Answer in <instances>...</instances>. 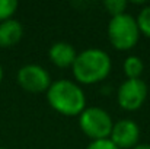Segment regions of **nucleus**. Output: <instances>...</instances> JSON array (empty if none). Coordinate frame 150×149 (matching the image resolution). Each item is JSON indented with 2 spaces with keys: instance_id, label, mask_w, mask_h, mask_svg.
Here are the masks:
<instances>
[{
  "instance_id": "obj_1",
  "label": "nucleus",
  "mask_w": 150,
  "mask_h": 149,
  "mask_svg": "<svg viewBox=\"0 0 150 149\" xmlns=\"http://www.w3.org/2000/svg\"><path fill=\"white\" fill-rule=\"evenodd\" d=\"M112 69L111 56L102 48L91 47L80 53L71 66L74 82L82 85H95L105 81Z\"/></svg>"
},
{
  "instance_id": "obj_2",
  "label": "nucleus",
  "mask_w": 150,
  "mask_h": 149,
  "mask_svg": "<svg viewBox=\"0 0 150 149\" xmlns=\"http://www.w3.org/2000/svg\"><path fill=\"white\" fill-rule=\"evenodd\" d=\"M45 95L48 105L61 115L79 117L86 108V95L83 88L70 79L52 81Z\"/></svg>"
},
{
  "instance_id": "obj_3",
  "label": "nucleus",
  "mask_w": 150,
  "mask_h": 149,
  "mask_svg": "<svg viewBox=\"0 0 150 149\" xmlns=\"http://www.w3.org/2000/svg\"><path fill=\"white\" fill-rule=\"evenodd\" d=\"M106 34L109 44L118 51H128L134 48L142 37L136 18L127 12L109 19Z\"/></svg>"
},
{
  "instance_id": "obj_4",
  "label": "nucleus",
  "mask_w": 150,
  "mask_h": 149,
  "mask_svg": "<svg viewBox=\"0 0 150 149\" xmlns=\"http://www.w3.org/2000/svg\"><path fill=\"white\" fill-rule=\"evenodd\" d=\"M114 121L111 114L100 107H86L79 115L80 130L92 140L108 139L112 130Z\"/></svg>"
},
{
  "instance_id": "obj_5",
  "label": "nucleus",
  "mask_w": 150,
  "mask_h": 149,
  "mask_svg": "<svg viewBox=\"0 0 150 149\" xmlns=\"http://www.w3.org/2000/svg\"><path fill=\"white\" fill-rule=\"evenodd\" d=\"M16 82L23 91L29 94L47 92L50 85L52 83L48 70L41 64H35V63L22 66L16 73Z\"/></svg>"
},
{
  "instance_id": "obj_6",
  "label": "nucleus",
  "mask_w": 150,
  "mask_h": 149,
  "mask_svg": "<svg viewBox=\"0 0 150 149\" xmlns=\"http://www.w3.org/2000/svg\"><path fill=\"white\" fill-rule=\"evenodd\" d=\"M149 95L147 85L143 79H125L117 91V102L125 111L140 110Z\"/></svg>"
},
{
  "instance_id": "obj_7",
  "label": "nucleus",
  "mask_w": 150,
  "mask_h": 149,
  "mask_svg": "<svg viewBox=\"0 0 150 149\" xmlns=\"http://www.w3.org/2000/svg\"><path fill=\"white\" fill-rule=\"evenodd\" d=\"M108 139L118 149H133L140 143V127L134 120H118L114 123Z\"/></svg>"
},
{
  "instance_id": "obj_8",
  "label": "nucleus",
  "mask_w": 150,
  "mask_h": 149,
  "mask_svg": "<svg viewBox=\"0 0 150 149\" xmlns=\"http://www.w3.org/2000/svg\"><path fill=\"white\" fill-rule=\"evenodd\" d=\"M76 57H77L76 48L70 43H66V41H57L48 50L50 61L54 66L60 67V69L71 67L74 60H76Z\"/></svg>"
},
{
  "instance_id": "obj_9",
  "label": "nucleus",
  "mask_w": 150,
  "mask_h": 149,
  "mask_svg": "<svg viewBox=\"0 0 150 149\" xmlns=\"http://www.w3.org/2000/svg\"><path fill=\"white\" fill-rule=\"evenodd\" d=\"M23 37V25L12 18L0 24V47L10 48L16 46Z\"/></svg>"
},
{
  "instance_id": "obj_10",
  "label": "nucleus",
  "mask_w": 150,
  "mask_h": 149,
  "mask_svg": "<svg viewBox=\"0 0 150 149\" xmlns=\"http://www.w3.org/2000/svg\"><path fill=\"white\" fill-rule=\"evenodd\" d=\"M122 70L125 79H142L144 72V63L139 56H128L122 63Z\"/></svg>"
},
{
  "instance_id": "obj_11",
  "label": "nucleus",
  "mask_w": 150,
  "mask_h": 149,
  "mask_svg": "<svg viewBox=\"0 0 150 149\" xmlns=\"http://www.w3.org/2000/svg\"><path fill=\"white\" fill-rule=\"evenodd\" d=\"M136 21H137L140 34L144 35L146 38H150V4H146L140 9Z\"/></svg>"
},
{
  "instance_id": "obj_12",
  "label": "nucleus",
  "mask_w": 150,
  "mask_h": 149,
  "mask_svg": "<svg viewBox=\"0 0 150 149\" xmlns=\"http://www.w3.org/2000/svg\"><path fill=\"white\" fill-rule=\"evenodd\" d=\"M18 6L19 4L16 0H0V24L12 19L18 10Z\"/></svg>"
},
{
  "instance_id": "obj_13",
  "label": "nucleus",
  "mask_w": 150,
  "mask_h": 149,
  "mask_svg": "<svg viewBox=\"0 0 150 149\" xmlns=\"http://www.w3.org/2000/svg\"><path fill=\"white\" fill-rule=\"evenodd\" d=\"M127 6H128V3L125 0H106V1H103V7L111 15V18L125 13Z\"/></svg>"
},
{
  "instance_id": "obj_14",
  "label": "nucleus",
  "mask_w": 150,
  "mask_h": 149,
  "mask_svg": "<svg viewBox=\"0 0 150 149\" xmlns=\"http://www.w3.org/2000/svg\"><path fill=\"white\" fill-rule=\"evenodd\" d=\"M86 149H118L109 139H100V140H92Z\"/></svg>"
},
{
  "instance_id": "obj_15",
  "label": "nucleus",
  "mask_w": 150,
  "mask_h": 149,
  "mask_svg": "<svg viewBox=\"0 0 150 149\" xmlns=\"http://www.w3.org/2000/svg\"><path fill=\"white\" fill-rule=\"evenodd\" d=\"M133 149H150V145L149 143H139V145H136Z\"/></svg>"
},
{
  "instance_id": "obj_16",
  "label": "nucleus",
  "mask_w": 150,
  "mask_h": 149,
  "mask_svg": "<svg viewBox=\"0 0 150 149\" xmlns=\"http://www.w3.org/2000/svg\"><path fill=\"white\" fill-rule=\"evenodd\" d=\"M1 81H3V67L0 64V83H1Z\"/></svg>"
},
{
  "instance_id": "obj_17",
  "label": "nucleus",
  "mask_w": 150,
  "mask_h": 149,
  "mask_svg": "<svg viewBox=\"0 0 150 149\" xmlns=\"http://www.w3.org/2000/svg\"><path fill=\"white\" fill-rule=\"evenodd\" d=\"M0 149H6V148H0Z\"/></svg>"
}]
</instances>
